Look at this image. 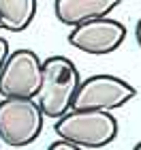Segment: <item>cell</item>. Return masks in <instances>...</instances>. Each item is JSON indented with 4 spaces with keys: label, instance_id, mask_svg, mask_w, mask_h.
I'll use <instances>...</instances> for the list:
<instances>
[{
    "label": "cell",
    "instance_id": "cell-1",
    "mask_svg": "<svg viewBox=\"0 0 141 150\" xmlns=\"http://www.w3.org/2000/svg\"><path fill=\"white\" fill-rule=\"evenodd\" d=\"M81 75L75 62L64 56H49L43 60L41 86L36 92V105L47 118H60L73 110V99L79 88Z\"/></svg>",
    "mask_w": 141,
    "mask_h": 150
},
{
    "label": "cell",
    "instance_id": "cell-2",
    "mask_svg": "<svg viewBox=\"0 0 141 150\" xmlns=\"http://www.w3.org/2000/svg\"><path fill=\"white\" fill-rule=\"evenodd\" d=\"M53 131L79 148H103L118 137V120L111 112L71 110L56 120Z\"/></svg>",
    "mask_w": 141,
    "mask_h": 150
},
{
    "label": "cell",
    "instance_id": "cell-3",
    "mask_svg": "<svg viewBox=\"0 0 141 150\" xmlns=\"http://www.w3.org/2000/svg\"><path fill=\"white\" fill-rule=\"evenodd\" d=\"M45 116L34 99L0 101V142L11 148H24L39 139Z\"/></svg>",
    "mask_w": 141,
    "mask_h": 150
},
{
    "label": "cell",
    "instance_id": "cell-4",
    "mask_svg": "<svg viewBox=\"0 0 141 150\" xmlns=\"http://www.w3.org/2000/svg\"><path fill=\"white\" fill-rule=\"evenodd\" d=\"M137 97L135 86L116 75H92L79 81L73 99V110H96L113 112L124 107Z\"/></svg>",
    "mask_w": 141,
    "mask_h": 150
},
{
    "label": "cell",
    "instance_id": "cell-5",
    "mask_svg": "<svg viewBox=\"0 0 141 150\" xmlns=\"http://www.w3.org/2000/svg\"><path fill=\"white\" fill-rule=\"evenodd\" d=\"M43 60L32 50H15L6 56L0 71L2 99H34L41 86Z\"/></svg>",
    "mask_w": 141,
    "mask_h": 150
},
{
    "label": "cell",
    "instance_id": "cell-6",
    "mask_svg": "<svg viewBox=\"0 0 141 150\" xmlns=\"http://www.w3.org/2000/svg\"><path fill=\"white\" fill-rule=\"evenodd\" d=\"M126 39V26L109 15L96 17L75 26L69 35V43L83 54L105 56L116 52Z\"/></svg>",
    "mask_w": 141,
    "mask_h": 150
},
{
    "label": "cell",
    "instance_id": "cell-7",
    "mask_svg": "<svg viewBox=\"0 0 141 150\" xmlns=\"http://www.w3.org/2000/svg\"><path fill=\"white\" fill-rule=\"evenodd\" d=\"M120 2L122 0H56L53 13L60 24L75 28L83 22L109 15Z\"/></svg>",
    "mask_w": 141,
    "mask_h": 150
},
{
    "label": "cell",
    "instance_id": "cell-8",
    "mask_svg": "<svg viewBox=\"0 0 141 150\" xmlns=\"http://www.w3.org/2000/svg\"><path fill=\"white\" fill-rule=\"evenodd\" d=\"M36 15V0H0V28L22 32Z\"/></svg>",
    "mask_w": 141,
    "mask_h": 150
},
{
    "label": "cell",
    "instance_id": "cell-9",
    "mask_svg": "<svg viewBox=\"0 0 141 150\" xmlns=\"http://www.w3.org/2000/svg\"><path fill=\"white\" fill-rule=\"evenodd\" d=\"M47 150H83V148H79V146H75V144H71V142H66V139H56V142H51L49 144V148Z\"/></svg>",
    "mask_w": 141,
    "mask_h": 150
},
{
    "label": "cell",
    "instance_id": "cell-10",
    "mask_svg": "<svg viewBox=\"0 0 141 150\" xmlns=\"http://www.w3.org/2000/svg\"><path fill=\"white\" fill-rule=\"evenodd\" d=\"M11 54V47H9V41L0 37V71H2V64H4V60L6 56Z\"/></svg>",
    "mask_w": 141,
    "mask_h": 150
},
{
    "label": "cell",
    "instance_id": "cell-11",
    "mask_svg": "<svg viewBox=\"0 0 141 150\" xmlns=\"http://www.w3.org/2000/svg\"><path fill=\"white\" fill-rule=\"evenodd\" d=\"M135 39H137V43H139V47H141V17H139L137 26H135Z\"/></svg>",
    "mask_w": 141,
    "mask_h": 150
},
{
    "label": "cell",
    "instance_id": "cell-12",
    "mask_svg": "<svg viewBox=\"0 0 141 150\" xmlns=\"http://www.w3.org/2000/svg\"><path fill=\"white\" fill-rule=\"evenodd\" d=\"M133 150H141V142H137V144H135V148H133Z\"/></svg>",
    "mask_w": 141,
    "mask_h": 150
},
{
    "label": "cell",
    "instance_id": "cell-13",
    "mask_svg": "<svg viewBox=\"0 0 141 150\" xmlns=\"http://www.w3.org/2000/svg\"><path fill=\"white\" fill-rule=\"evenodd\" d=\"M0 146H2V142H0Z\"/></svg>",
    "mask_w": 141,
    "mask_h": 150
}]
</instances>
